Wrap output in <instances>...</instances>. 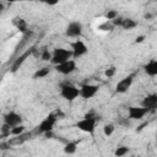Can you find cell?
I'll use <instances>...</instances> for the list:
<instances>
[{
    "instance_id": "obj_14",
    "label": "cell",
    "mask_w": 157,
    "mask_h": 157,
    "mask_svg": "<svg viewBox=\"0 0 157 157\" xmlns=\"http://www.w3.org/2000/svg\"><path fill=\"white\" fill-rule=\"evenodd\" d=\"M32 50H33V49H32ZM32 50H31V52L25 53V54H23V55H21V56H18V58H17V59L13 61V64H12V66H11V71H12V72H16V71H17V70L21 67V65L25 63L26 58H27V56H28V55L32 53Z\"/></svg>"
},
{
    "instance_id": "obj_15",
    "label": "cell",
    "mask_w": 157,
    "mask_h": 157,
    "mask_svg": "<svg viewBox=\"0 0 157 157\" xmlns=\"http://www.w3.org/2000/svg\"><path fill=\"white\" fill-rule=\"evenodd\" d=\"M50 71H52V67H50V66H44V67H40V69H38V70H37V71L33 74L32 78H33V80L44 78L45 76H48V75L50 74Z\"/></svg>"
},
{
    "instance_id": "obj_11",
    "label": "cell",
    "mask_w": 157,
    "mask_h": 157,
    "mask_svg": "<svg viewBox=\"0 0 157 157\" xmlns=\"http://www.w3.org/2000/svg\"><path fill=\"white\" fill-rule=\"evenodd\" d=\"M146 114H148V110L142 107H129L128 108V118L130 120H140Z\"/></svg>"
},
{
    "instance_id": "obj_7",
    "label": "cell",
    "mask_w": 157,
    "mask_h": 157,
    "mask_svg": "<svg viewBox=\"0 0 157 157\" xmlns=\"http://www.w3.org/2000/svg\"><path fill=\"white\" fill-rule=\"evenodd\" d=\"M70 48H71L70 50H71V54H72V58L74 59L81 58V56H83L85 54L88 53L87 45L81 39H76L75 42H71L70 43Z\"/></svg>"
},
{
    "instance_id": "obj_29",
    "label": "cell",
    "mask_w": 157,
    "mask_h": 157,
    "mask_svg": "<svg viewBox=\"0 0 157 157\" xmlns=\"http://www.w3.org/2000/svg\"><path fill=\"white\" fill-rule=\"evenodd\" d=\"M144 39H145V36H139V37H136L135 43H141V42H144Z\"/></svg>"
},
{
    "instance_id": "obj_12",
    "label": "cell",
    "mask_w": 157,
    "mask_h": 157,
    "mask_svg": "<svg viewBox=\"0 0 157 157\" xmlns=\"http://www.w3.org/2000/svg\"><path fill=\"white\" fill-rule=\"evenodd\" d=\"M141 107L142 108H146L150 112H155L156 108H157V93H150L147 94L142 102H141Z\"/></svg>"
},
{
    "instance_id": "obj_24",
    "label": "cell",
    "mask_w": 157,
    "mask_h": 157,
    "mask_svg": "<svg viewBox=\"0 0 157 157\" xmlns=\"http://www.w3.org/2000/svg\"><path fill=\"white\" fill-rule=\"evenodd\" d=\"M0 131H1V135H2L4 137L11 135V128H10L9 125H6V124H2V126L0 128Z\"/></svg>"
},
{
    "instance_id": "obj_6",
    "label": "cell",
    "mask_w": 157,
    "mask_h": 157,
    "mask_svg": "<svg viewBox=\"0 0 157 157\" xmlns=\"http://www.w3.org/2000/svg\"><path fill=\"white\" fill-rule=\"evenodd\" d=\"M80 97L83 99H91L99 92V86L94 83H83L78 88Z\"/></svg>"
},
{
    "instance_id": "obj_13",
    "label": "cell",
    "mask_w": 157,
    "mask_h": 157,
    "mask_svg": "<svg viewBox=\"0 0 157 157\" xmlns=\"http://www.w3.org/2000/svg\"><path fill=\"white\" fill-rule=\"evenodd\" d=\"M144 71L148 76L155 77L157 75V60L156 59H151L147 64H145L144 65Z\"/></svg>"
},
{
    "instance_id": "obj_16",
    "label": "cell",
    "mask_w": 157,
    "mask_h": 157,
    "mask_svg": "<svg viewBox=\"0 0 157 157\" xmlns=\"http://www.w3.org/2000/svg\"><path fill=\"white\" fill-rule=\"evenodd\" d=\"M136 26H137V22L135 20H132V18H129V17H124L123 18V22L120 25V27L124 28V29H132Z\"/></svg>"
},
{
    "instance_id": "obj_21",
    "label": "cell",
    "mask_w": 157,
    "mask_h": 157,
    "mask_svg": "<svg viewBox=\"0 0 157 157\" xmlns=\"http://www.w3.org/2000/svg\"><path fill=\"white\" fill-rule=\"evenodd\" d=\"M118 16H119V13H118L117 10H108V12L105 13L104 17H105V20H108V22H110V21L115 20Z\"/></svg>"
},
{
    "instance_id": "obj_19",
    "label": "cell",
    "mask_w": 157,
    "mask_h": 157,
    "mask_svg": "<svg viewBox=\"0 0 157 157\" xmlns=\"http://www.w3.org/2000/svg\"><path fill=\"white\" fill-rule=\"evenodd\" d=\"M129 152H130V148H129L128 146H119V147L115 148L114 156H115V157H123V156L128 155Z\"/></svg>"
},
{
    "instance_id": "obj_17",
    "label": "cell",
    "mask_w": 157,
    "mask_h": 157,
    "mask_svg": "<svg viewBox=\"0 0 157 157\" xmlns=\"http://www.w3.org/2000/svg\"><path fill=\"white\" fill-rule=\"evenodd\" d=\"M77 151V142L76 141H69L64 146V152L66 155H74Z\"/></svg>"
},
{
    "instance_id": "obj_2",
    "label": "cell",
    "mask_w": 157,
    "mask_h": 157,
    "mask_svg": "<svg viewBox=\"0 0 157 157\" xmlns=\"http://www.w3.org/2000/svg\"><path fill=\"white\" fill-rule=\"evenodd\" d=\"M96 124H97V119H96L94 114L87 113L81 120H78L76 123V128L86 134H93L96 130Z\"/></svg>"
},
{
    "instance_id": "obj_18",
    "label": "cell",
    "mask_w": 157,
    "mask_h": 157,
    "mask_svg": "<svg viewBox=\"0 0 157 157\" xmlns=\"http://www.w3.org/2000/svg\"><path fill=\"white\" fill-rule=\"evenodd\" d=\"M13 25H15L16 28H17L18 31H21V32H26V31H27V22H26L23 18H21V17L13 18Z\"/></svg>"
},
{
    "instance_id": "obj_20",
    "label": "cell",
    "mask_w": 157,
    "mask_h": 157,
    "mask_svg": "<svg viewBox=\"0 0 157 157\" xmlns=\"http://www.w3.org/2000/svg\"><path fill=\"white\" fill-rule=\"evenodd\" d=\"M114 130H115V126H114V124H112V123L105 124V125L103 126V134H104L107 137L112 136L113 132H114Z\"/></svg>"
},
{
    "instance_id": "obj_3",
    "label": "cell",
    "mask_w": 157,
    "mask_h": 157,
    "mask_svg": "<svg viewBox=\"0 0 157 157\" xmlns=\"http://www.w3.org/2000/svg\"><path fill=\"white\" fill-rule=\"evenodd\" d=\"M72 59V54H71V50L70 49H66V48H54V50L52 52V59H50V63L55 66V65H59L61 63H65L67 60Z\"/></svg>"
},
{
    "instance_id": "obj_23",
    "label": "cell",
    "mask_w": 157,
    "mask_h": 157,
    "mask_svg": "<svg viewBox=\"0 0 157 157\" xmlns=\"http://www.w3.org/2000/svg\"><path fill=\"white\" fill-rule=\"evenodd\" d=\"M118 125H120V126H125V128H128V126H130L131 125V123H130V119L126 117V118H118Z\"/></svg>"
},
{
    "instance_id": "obj_1",
    "label": "cell",
    "mask_w": 157,
    "mask_h": 157,
    "mask_svg": "<svg viewBox=\"0 0 157 157\" xmlns=\"http://www.w3.org/2000/svg\"><path fill=\"white\" fill-rule=\"evenodd\" d=\"M59 93L61 98H64L67 102H74L77 97H80L78 87H76L74 83L70 82H63L59 87Z\"/></svg>"
},
{
    "instance_id": "obj_9",
    "label": "cell",
    "mask_w": 157,
    "mask_h": 157,
    "mask_svg": "<svg viewBox=\"0 0 157 157\" xmlns=\"http://www.w3.org/2000/svg\"><path fill=\"white\" fill-rule=\"evenodd\" d=\"M22 121H23V118L21 114L11 110L9 113H6L4 115V124L9 125L11 129L15 128V126H18V125H22Z\"/></svg>"
},
{
    "instance_id": "obj_26",
    "label": "cell",
    "mask_w": 157,
    "mask_h": 157,
    "mask_svg": "<svg viewBox=\"0 0 157 157\" xmlns=\"http://www.w3.org/2000/svg\"><path fill=\"white\" fill-rule=\"evenodd\" d=\"M115 72H117V67H115V66H109L108 69H105L104 75H105L107 77H113V76L115 75Z\"/></svg>"
},
{
    "instance_id": "obj_31",
    "label": "cell",
    "mask_w": 157,
    "mask_h": 157,
    "mask_svg": "<svg viewBox=\"0 0 157 157\" xmlns=\"http://www.w3.org/2000/svg\"><path fill=\"white\" fill-rule=\"evenodd\" d=\"M4 11V4L2 2H0V13Z\"/></svg>"
},
{
    "instance_id": "obj_22",
    "label": "cell",
    "mask_w": 157,
    "mask_h": 157,
    "mask_svg": "<svg viewBox=\"0 0 157 157\" xmlns=\"http://www.w3.org/2000/svg\"><path fill=\"white\" fill-rule=\"evenodd\" d=\"M23 131H25V126H23V125H18V126H15V128L11 129V135H13V136H20V135L23 134Z\"/></svg>"
},
{
    "instance_id": "obj_25",
    "label": "cell",
    "mask_w": 157,
    "mask_h": 157,
    "mask_svg": "<svg viewBox=\"0 0 157 157\" xmlns=\"http://www.w3.org/2000/svg\"><path fill=\"white\" fill-rule=\"evenodd\" d=\"M40 59L43 61H50L52 59V53L48 50V49H44L42 53H40Z\"/></svg>"
},
{
    "instance_id": "obj_4",
    "label": "cell",
    "mask_w": 157,
    "mask_h": 157,
    "mask_svg": "<svg viewBox=\"0 0 157 157\" xmlns=\"http://www.w3.org/2000/svg\"><path fill=\"white\" fill-rule=\"evenodd\" d=\"M56 121H58L56 115H55L54 113H50V114H48V115H47V117L38 124L37 129H38V131L42 132V134L50 132V131H53V129H54Z\"/></svg>"
},
{
    "instance_id": "obj_27",
    "label": "cell",
    "mask_w": 157,
    "mask_h": 157,
    "mask_svg": "<svg viewBox=\"0 0 157 157\" xmlns=\"http://www.w3.org/2000/svg\"><path fill=\"white\" fill-rule=\"evenodd\" d=\"M98 28H99L101 31H112V29H113L114 27L112 26V23H110V22H108V21H107L105 23H103V25H101V26H99Z\"/></svg>"
},
{
    "instance_id": "obj_8",
    "label": "cell",
    "mask_w": 157,
    "mask_h": 157,
    "mask_svg": "<svg viewBox=\"0 0 157 157\" xmlns=\"http://www.w3.org/2000/svg\"><path fill=\"white\" fill-rule=\"evenodd\" d=\"M77 69L76 61L74 59H70L65 63H61L59 65H55V71L61 74V75H71L72 72H75Z\"/></svg>"
},
{
    "instance_id": "obj_30",
    "label": "cell",
    "mask_w": 157,
    "mask_h": 157,
    "mask_svg": "<svg viewBox=\"0 0 157 157\" xmlns=\"http://www.w3.org/2000/svg\"><path fill=\"white\" fill-rule=\"evenodd\" d=\"M145 18L150 20V18H152V15H151V13H146V15H145Z\"/></svg>"
},
{
    "instance_id": "obj_28",
    "label": "cell",
    "mask_w": 157,
    "mask_h": 157,
    "mask_svg": "<svg viewBox=\"0 0 157 157\" xmlns=\"http://www.w3.org/2000/svg\"><path fill=\"white\" fill-rule=\"evenodd\" d=\"M10 148V142H1L0 144V150H2V151H5V150H9Z\"/></svg>"
},
{
    "instance_id": "obj_10",
    "label": "cell",
    "mask_w": 157,
    "mask_h": 157,
    "mask_svg": "<svg viewBox=\"0 0 157 157\" xmlns=\"http://www.w3.org/2000/svg\"><path fill=\"white\" fill-rule=\"evenodd\" d=\"M134 81V74L128 75L125 77H123L120 81H118V83L115 85V92L117 93H125L128 92V90L131 87Z\"/></svg>"
},
{
    "instance_id": "obj_5",
    "label": "cell",
    "mask_w": 157,
    "mask_h": 157,
    "mask_svg": "<svg viewBox=\"0 0 157 157\" xmlns=\"http://www.w3.org/2000/svg\"><path fill=\"white\" fill-rule=\"evenodd\" d=\"M83 33V25L80 21H71L65 28V34L69 38H80Z\"/></svg>"
}]
</instances>
